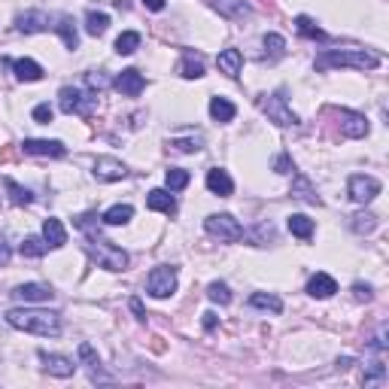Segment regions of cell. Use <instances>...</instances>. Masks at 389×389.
<instances>
[{
	"label": "cell",
	"mask_w": 389,
	"mask_h": 389,
	"mask_svg": "<svg viewBox=\"0 0 389 389\" xmlns=\"http://www.w3.org/2000/svg\"><path fill=\"white\" fill-rule=\"evenodd\" d=\"M146 207L149 210H159V213L173 216V213H177V198L170 195V189H152V192L146 195Z\"/></svg>",
	"instance_id": "cell-19"
},
{
	"label": "cell",
	"mask_w": 389,
	"mask_h": 389,
	"mask_svg": "<svg viewBox=\"0 0 389 389\" xmlns=\"http://www.w3.org/2000/svg\"><path fill=\"white\" fill-rule=\"evenodd\" d=\"M207 298H210V301H216V304H222V308H225V304H231V289H228V283H210L207 286Z\"/></svg>",
	"instance_id": "cell-38"
},
{
	"label": "cell",
	"mask_w": 389,
	"mask_h": 389,
	"mask_svg": "<svg viewBox=\"0 0 389 389\" xmlns=\"http://www.w3.org/2000/svg\"><path fill=\"white\" fill-rule=\"evenodd\" d=\"M49 28H52V19L43 10H28L15 19V31H22V34H43Z\"/></svg>",
	"instance_id": "cell-12"
},
{
	"label": "cell",
	"mask_w": 389,
	"mask_h": 389,
	"mask_svg": "<svg viewBox=\"0 0 389 389\" xmlns=\"http://www.w3.org/2000/svg\"><path fill=\"white\" fill-rule=\"evenodd\" d=\"M347 192L356 204H371L380 195V180L368 177V173H353L350 183H347Z\"/></svg>",
	"instance_id": "cell-8"
},
{
	"label": "cell",
	"mask_w": 389,
	"mask_h": 389,
	"mask_svg": "<svg viewBox=\"0 0 389 389\" xmlns=\"http://www.w3.org/2000/svg\"><path fill=\"white\" fill-rule=\"evenodd\" d=\"M140 3H143L146 10H152V13H161L164 6H168V3H164V0H140Z\"/></svg>",
	"instance_id": "cell-46"
},
{
	"label": "cell",
	"mask_w": 389,
	"mask_h": 389,
	"mask_svg": "<svg viewBox=\"0 0 389 389\" xmlns=\"http://www.w3.org/2000/svg\"><path fill=\"white\" fill-rule=\"evenodd\" d=\"M146 292L152 298H170L177 292V268H173V264H159V268H152L146 277Z\"/></svg>",
	"instance_id": "cell-7"
},
{
	"label": "cell",
	"mask_w": 389,
	"mask_h": 389,
	"mask_svg": "<svg viewBox=\"0 0 389 389\" xmlns=\"http://www.w3.org/2000/svg\"><path fill=\"white\" fill-rule=\"evenodd\" d=\"M77 228L86 231V253L92 255V259L101 264L106 271H125L128 268V253L122 250V246H116L113 241H106L101 237V231L95 228V213H86V216L77 219Z\"/></svg>",
	"instance_id": "cell-1"
},
{
	"label": "cell",
	"mask_w": 389,
	"mask_h": 389,
	"mask_svg": "<svg viewBox=\"0 0 389 389\" xmlns=\"http://www.w3.org/2000/svg\"><path fill=\"white\" fill-rule=\"evenodd\" d=\"M350 219H353L350 222L353 231H359V235H362V231L368 235V231L377 228V216H374V213H356V216H350Z\"/></svg>",
	"instance_id": "cell-39"
},
{
	"label": "cell",
	"mask_w": 389,
	"mask_h": 389,
	"mask_svg": "<svg viewBox=\"0 0 389 389\" xmlns=\"http://www.w3.org/2000/svg\"><path fill=\"white\" fill-rule=\"evenodd\" d=\"M52 116H55V110L49 104H37L34 106V119L40 122V125H49V122H52Z\"/></svg>",
	"instance_id": "cell-43"
},
{
	"label": "cell",
	"mask_w": 389,
	"mask_h": 389,
	"mask_svg": "<svg viewBox=\"0 0 389 389\" xmlns=\"http://www.w3.org/2000/svg\"><path fill=\"white\" fill-rule=\"evenodd\" d=\"M43 241L49 244V250H61V246L68 244V228L61 225V219L49 216L43 222Z\"/></svg>",
	"instance_id": "cell-20"
},
{
	"label": "cell",
	"mask_w": 389,
	"mask_h": 389,
	"mask_svg": "<svg viewBox=\"0 0 389 389\" xmlns=\"http://www.w3.org/2000/svg\"><path fill=\"white\" fill-rule=\"evenodd\" d=\"M6 322L22 332L40 335V338H58L61 335V313L55 310H37V308H15L6 313Z\"/></svg>",
	"instance_id": "cell-2"
},
{
	"label": "cell",
	"mask_w": 389,
	"mask_h": 389,
	"mask_svg": "<svg viewBox=\"0 0 389 389\" xmlns=\"http://www.w3.org/2000/svg\"><path fill=\"white\" fill-rule=\"evenodd\" d=\"M292 195H295V198H301V201H308V204H322V198L317 195V189H313V186H310L304 177H295Z\"/></svg>",
	"instance_id": "cell-33"
},
{
	"label": "cell",
	"mask_w": 389,
	"mask_h": 389,
	"mask_svg": "<svg viewBox=\"0 0 389 389\" xmlns=\"http://www.w3.org/2000/svg\"><path fill=\"white\" fill-rule=\"evenodd\" d=\"M79 359H82V365L88 368V374H92V380H110V377L104 374L101 359H97V353L92 350V344H79Z\"/></svg>",
	"instance_id": "cell-24"
},
{
	"label": "cell",
	"mask_w": 389,
	"mask_h": 389,
	"mask_svg": "<svg viewBox=\"0 0 389 389\" xmlns=\"http://www.w3.org/2000/svg\"><path fill=\"white\" fill-rule=\"evenodd\" d=\"M216 68H219V73H225V77H231V79H237V77H241V68H244L241 49H222V52L216 55Z\"/></svg>",
	"instance_id": "cell-18"
},
{
	"label": "cell",
	"mask_w": 389,
	"mask_h": 389,
	"mask_svg": "<svg viewBox=\"0 0 389 389\" xmlns=\"http://www.w3.org/2000/svg\"><path fill=\"white\" fill-rule=\"evenodd\" d=\"M131 216H134V207L131 204H116V207H110V210L104 213L101 219L106 222V225H125Z\"/></svg>",
	"instance_id": "cell-32"
},
{
	"label": "cell",
	"mask_w": 389,
	"mask_h": 389,
	"mask_svg": "<svg viewBox=\"0 0 389 389\" xmlns=\"http://www.w3.org/2000/svg\"><path fill=\"white\" fill-rule=\"evenodd\" d=\"M55 28V34L61 37V43L70 49H79V31H77V22L70 19V15H61V19H58V24H52Z\"/></svg>",
	"instance_id": "cell-22"
},
{
	"label": "cell",
	"mask_w": 389,
	"mask_h": 389,
	"mask_svg": "<svg viewBox=\"0 0 389 389\" xmlns=\"http://www.w3.org/2000/svg\"><path fill=\"white\" fill-rule=\"evenodd\" d=\"M295 31L301 37H308V40H322V43H326V31L322 28H317V22L310 19V15H295Z\"/></svg>",
	"instance_id": "cell-28"
},
{
	"label": "cell",
	"mask_w": 389,
	"mask_h": 389,
	"mask_svg": "<svg viewBox=\"0 0 389 389\" xmlns=\"http://www.w3.org/2000/svg\"><path fill=\"white\" fill-rule=\"evenodd\" d=\"M204 231L210 237H216V241H222V244H237L244 237V225L231 216V213H213V216H207Z\"/></svg>",
	"instance_id": "cell-5"
},
{
	"label": "cell",
	"mask_w": 389,
	"mask_h": 389,
	"mask_svg": "<svg viewBox=\"0 0 389 389\" xmlns=\"http://www.w3.org/2000/svg\"><path fill=\"white\" fill-rule=\"evenodd\" d=\"M40 362H43V368H46L52 377H73V371H77L73 359H68V356H58V353L40 350Z\"/></svg>",
	"instance_id": "cell-16"
},
{
	"label": "cell",
	"mask_w": 389,
	"mask_h": 389,
	"mask_svg": "<svg viewBox=\"0 0 389 389\" xmlns=\"http://www.w3.org/2000/svg\"><path fill=\"white\" fill-rule=\"evenodd\" d=\"M170 146L177 152H198L201 149V137H186V140H170Z\"/></svg>",
	"instance_id": "cell-41"
},
{
	"label": "cell",
	"mask_w": 389,
	"mask_h": 389,
	"mask_svg": "<svg viewBox=\"0 0 389 389\" xmlns=\"http://www.w3.org/2000/svg\"><path fill=\"white\" fill-rule=\"evenodd\" d=\"M10 295L15 301H24V304H40V301H49L55 292L46 283H24V286H15Z\"/></svg>",
	"instance_id": "cell-15"
},
{
	"label": "cell",
	"mask_w": 389,
	"mask_h": 389,
	"mask_svg": "<svg viewBox=\"0 0 389 389\" xmlns=\"http://www.w3.org/2000/svg\"><path fill=\"white\" fill-rule=\"evenodd\" d=\"M19 253L24 255V259H40V255H46V253H49V244L43 241V237L31 235V237H24V241H22Z\"/></svg>",
	"instance_id": "cell-30"
},
{
	"label": "cell",
	"mask_w": 389,
	"mask_h": 389,
	"mask_svg": "<svg viewBox=\"0 0 389 389\" xmlns=\"http://www.w3.org/2000/svg\"><path fill=\"white\" fill-rule=\"evenodd\" d=\"M353 295H356V301H371V298H374V292H371L368 283H356L353 286Z\"/></svg>",
	"instance_id": "cell-44"
},
{
	"label": "cell",
	"mask_w": 389,
	"mask_h": 389,
	"mask_svg": "<svg viewBox=\"0 0 389 389\" xmlns=\"http://www.w3.org/2000/svg\"><path fill=\"white\" fill-rule=\"evenodd\" d=\"M207 189H210L213 195H219V198H228L231 192H235V183H231L228 170L213 168V170H207Z\"/></svg>",
	"instance_id": "cell-21"
},
{
	"label": "cell",
	"mask_w": 389,
	"mask_h": 389,
	"mask_svg": "<svg viewBox=\"0 0 389 389\" xmlns=\"http://www.w3.org/2000/svg\"><path fill=\"white\" fill-rule=\"evenodd\" d=\"M262 46H264V58H283L286 55V40L280 34H264Z\"/></svg>",
	"instance_id": "cell-34"
},
{
	"label": "cell",
	"mask_w": 389,
	"mask_h": 389,
	"mask_svg": "<svg viewBox=\"0 0 389 389\" xmlns=\"http://www.w3.org/2000/svg\"><path fill=\"white\" fill-rule=\"evenodd\" d=\"M92 173H95V180H101V183H116V180H125L128 177V168L119 159H110V155H104V159L95 161Z\"/></svg>",
	"instance_id": "cell-11"
},
{
	"label": "cell",
	"mask_w": 389,
	"mask_h": 389,
	"mask_svg": "<svg viewBox=\"0 0 389 389\" xmlns=\"http://www.w3.org/2000/svg\"><path fill=\"white\" fill-rule=\"evenodd\" d=\"M95 104H97V97H92L77 86H64L61 92H58V106H61V113H68V116H88L95 110Z\"/></svg>",
	"instance_id": "cell-6"
},
{
	"label": "cell",
	"mask_w": 389,
	"mask_h": 389,
	"mask_svg": "<svg viewBox=\"0 0 389 389\" xmlns=\"http://www.w3.org/2000/svg\"><path fill=\"white\" fill-rule=\"evenodd\" d=\"M6 192H10V201L15 204V207H24V204H31L34 201V195L28 192V189H22L15 180H6Z\"/></svg>",
	"instance_id": "cell-37"
},
{
	"label": "cell",
	"mask_w": 389,
	"mask_h": 389,
	"mask_svg": "<svg viewBox=\"0 0 389 389\" xmlns=\"http://www.w3.org/2000/svg\"><path fill=\"white\" fill-rule=\"evenodd\" d=\"M317 70H332V68H353V70H374L380 68V55L365 52V49H322L313 61Z\"/></svg>",
	"instance_id": "cell-3"
},
{
	"label": "cell",
	"mask_w": 389,
	"mask_h": 389,
	"mask_svg": "<svg viewBox=\"0 0 389 389\" xmlns=\"http://www.w3.org/2000/svg\"><path fill=\"white\" fill-rule=\"evenodd\" d=\"M13 73L19 77L22 82H40L43 79V68L34 61V58H19V61H13Z\"/></svg>",
	"instance_id": "cell-23"
},
{
	"label": "cell",
	"mask_w": 389,
	"mask_h": 389,
	"mask_svg": "<svg viewBox=\"0 0 389 389\" xmlns=\"http://www.w3.org/2000/svg\"><path fill=\"white\" fill-rule=\"evenodd\" d=\"M210 6L219 15H225L228 22H244L253 15V6L246 3V0H210Z\"/></svg>",
	"instance_id": "cell-14"
},
{
	"label": "cell",
	"mask_w": 389,
	"mask_h": 389,
	"mask_svg": "<svg viewBox=\"0 0 389 389\" xmlns=\"http://www.w3.org/2000/svg\"><path fill=\"white\" fill-rule=\"evenodd\" d=\"M177 73H180L183 79H201V77H204V61H201V55L186 52L183 61H180V68H177Z\"/></svg>",
	"instance_id": "cell-25"
},
{
	"label": "cell",
	"mask_w": 389,
	"mask_h": 389,
	"mask_svg": "<svg viewBox=\"0 0 389 389\" xmlns=\"http://www.w3.org/2000/svg\"><path fill=\"white\" fill-rule=\"evenodd\" d=\"M22 149L28 155H46V159H64L68 155V146L61 140H24Z\"/></svg>",
	"instance_id": "cell-13"
},
{
	"label": "cell",
	"mask_w": 389,
	"mask_h": 389,
	"mask_svg": "<svg viewBox=\"0 0 389 389\" xmlns=\"http://www.w3.org/2000/svg\"><path fill=\"white\" fill-rule=\"evenodd\" d=\"M250 308H262V310L280 313V310H283V301H280L274 292H253L250 295Z\"/></svg>",
	"instance_id": "cell-31"
},
{
	"label": "cell",
	"mask_w": 389,
	"mask_h": 389,
	"mask_svg": "<svg viewBox=\"0 0 389 389\" xmlns=\"http://www.w3.org/2000/svg\"><path fill=\"white\" fill-rule=\"evenodd\" d=\"M106 28H110V15H106V13H97V10H88L86 13V31L92 37L106 34Z\"/></svg>",
	"instance_id": "cell-29"
},
{
	"label": "cell",
	"mask_w": 389,
	"mask_h": 389,
	"mask_svg": "<svg viewBox=\"0 0 389 389\" xmlns=\"http://www.w3.org/2000/svg\"><path fill=\"white\" fill-rule=\"evenodd\" d=\"M86 86H88V88H97V92H101V88L110 86V79H106L101 70H92V73H86Z\"/></svg>",
	"instance_id": "cell-42"
},
{
	"label": "cell",
	"mask_w": 389,
	"mask_h": 389,
	"mask_svg": "<svg viewBox=\"0 0 389 389\" xmlns=\"http://www.w3.org/2000/svg\"><path fill=\"white\" fill-rule=\"evenodd\" d=\"M210 116L216 122H231L237 116V106L228 97H210Z\"/></svg>",
	"instance_id": "cell-27"
},
{
	"label": "cell",
	"mask_w": 389,
	"mask_h": 389,
	"mask_svg": "<svg viewBox=\"0 0 389 389\" xmlns=\"http://www.w3.org/2000/svg\"><path fill=\"white\" fill-rule=\"evenodd\" d=\"M164 183H168L170 192H180V189L189 186V170H183V168H168V173H164Z\"/></svg>",
	"instance_id": "cell-36"
},
{
	"label": "cell",
	"mask_w": 389,
	"mask_h": 389,
	"mask_svg": "<svg viewBox=\"0 0 389 389\" xmlns=\"http://www.w3.org/2000/svg\"><path fill=\"white\" fill-rule=\"evenodd\" d=\"M131 310H134V313H137V319H140V322H143V319H146V310H143V304H140V301H137V298H131Z\"/></svg>",
	"instance_id": "cell-47"
},
{
	"label": "cell",
	"mask_w": 389,
	"mask_h": 389,
	"mask_svg": "<svg viewBox=\"0 0 389 389\" xmlns=\"http://www.w3.org/2000/svg\"><path fill=\"white\" fill-rule=\"evenodd\" d=\"M286 225H289V231H292L298 241H310L313 237V219H308L304 213H292V216L286 219Z\"/></svg>",
	"instance_id": "cell-26"
},
{
	"label": "cell",
	"mask_w": 389,
	"mask_h": 389,
	"mask_svg": "<svg viewBox=\"0 0 389 389\" xmlns=\"http://www.w3.org/2000/svg\"><path fill=\"white\" fill-rule=\"evenodd\" d=\"M140 49V34L137 31H125L119 40H116V52L119 55H134Z\"/></svg>",
	"instance_id": "cell-35"
},
{
	"label": "cell",
	"mask_w": 389,
	"mask_h": 389,
	"mask_svg": "<svg viewBox=\"0 0 389 389\" xmlns=\"http://www.w3.org/2000/svg\"><path fill=\"white\" fill-rule=\"evenodd\" d=\"M383 380H386V365H383V362H371V365H368V374H365V383H383Z\"/></svg>",
	"instance_id": "cell-40"
},
{
	"label": "cell",
	"mask_w": 389,
	"mask_h": 389,
	"mask_svg": "<svg viewBox=\"0 0 389 389\" xmlns=\"http://www.w3.org/2000/svg\"><path fill=\"white\" fill-rule=\"evenodd\" d=\"M113 88H116L119 95H125V97H137V95L146 88V77H143L140 70L128 68V70H122L119 77L113 79Z\"/></svg>",
	"instance_id": "cell-10"
},
{
	"label": "cell",
	"mask_w": 389,
	"mask_h": 389,
	"mask_svg": "<svg viewBox=\"0 0 389 389\" xmlns=\"http://www.w3.org/2000/svg\"><path fill=\"white\" fill-rule=\"evenodd\" d=\"M274 170L277 173H286V177H289V173H295V164L289 161V155H280V159L274 161Z\"/></svg>",
	"instance_id": "cell-45"
},
{
	"label": "cell",
	"mask_w": 389,
	"mask_h": 389,
	"mask_svg": "<svg viewBox=\"0 0 389 389\" xmlns=\"http://www.w3.org/2000/svg\"><path fill=\"white\" fill-rule=\"evenodd\" d=\"M259 106H262V113L268 116L274 125H280V128H295V125H298V116L289 110L283 88H277L274 95H262V97H259Z\"/></svg>",
	"instance_id": "cell-4"
},
{
	"label": "cell",
	"mask_w": 389,
	"mask_h": 389,
	"mask_svg": "<svg viewBox=\"0 0 389 389\" xmlns=\"http://www.w3.org/2000/svg\"><path fill=\"white\" fill-rule=\"evenodd\" d=\"M338 292V280L332 274H326V271H317L310 280H308V295L310 298H332Z\"/></svg>",
	"instance_id": "cell-17"
},
{
	"label": "cell",
	"mask_w": 389,
	"mask_h": 389,
	"mask_svg": "<svg viewBox=\"0 0 389 389\" xmlns=\"http://www.w3.org/2000/svg\"><path fill=\"white\" fill-rule=\"evenodd\" d=\"M213 326H216V313H204V328L210 332Z\"/></svg>",
	"instance_id": "cell-48"
},
{
	"label": "cell",
	"mask_w": 389,
	"mask_h": 389,
	"mask_svg": "<svg viewBox=\"0 0 389 389\" xmlns=\"http://www.w3.org/2000/svg\"><path fill=\"white\" fill-rule=\"evenodd\" d=\"M338 122H341V134L350 137V140H362L368 137V119L362 113H353V110H338Z\"/></svg>",
	"instance_id": "cell-9"
}]
</instances>
